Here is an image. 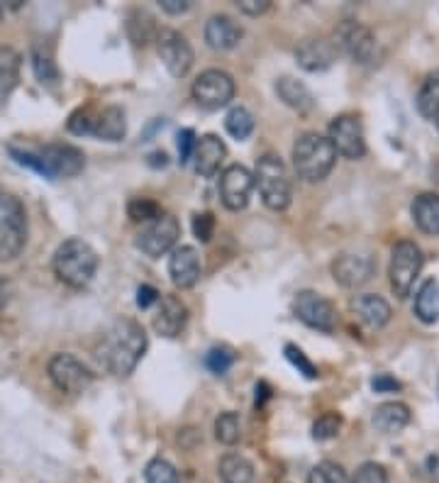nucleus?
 I'll use <instances>...</instances> for the list:
<instances>
[{
    "label": "nucleus",
    "mask_w": 439,
    "mask_h": 483,
    "mask_svg": "<svg viewBox=\"0 0 439 483\" xmlns=\"http://www.w3.org/2000/svg\"><path fill=\"white\" fill-rule=\"evenodd\" d=\"M146 352V335L139 322L129 318H120L105 329L98 345L95 356L105 369L115 376H129L137 369Z\"/></svg>",
    "instance_id": "1"
},
{
    "label": "nucleus",
    "mask_w": 439,
    "mask_h": 483,
    "mask_svg": "<svg viewBox=\"0 0 439 483\" xmlns=\"http://www.w3.org/2000/svg\"><path fill=\"white\" fill-rule=\"evenodd\" d=\"M54 274L69 288H86L98 271V254L83 240H66L54 254Z\"/></svg>",
    "instance_id": "2"
},
{
    "label": "nucleus",
    "mask_w": 439,
    "mask_h": 483,
    "mask_svg": "<svg viewBox=\"0 0 439 483\" xmlns=\"http://www.w3.org/2000/svg\"><path fill=\"white\" fill-rule=\"evenodd\" d=\"M337 152L329 137H322L318 132H305L293 145V166L303 181L318 183L325 181L329 171L335 169Z\"/></svg>",
    "instance_id": "3"
},
{
    "label": "nucleus",
    "mask_w": 439,
    "mask_h": 483,
    "mask_svg": "<svg viewBox=\"0 0 439 483\" xmlns=\"http://www.w3.org/2000/svg\"><path fill=\"white\" fill-rule=\"evenodd\" d=\"M254 183H257L261 200L267 203V207H271V210H285V207L291 206L293 183L291 176H288V169L281 162V156H261L257 164V173H254Z\"/></svg>",
    "instance_id": "4"
},
{
    "label": "nucleus",
    "mask_w": 439,
    "mask_h": 483,
    "mask_svg": "<svg viewBox=\"0 0 439 483\" xmlns=\"http://www.w3.org/2000/svg\"><path fill=\"white\" fill-rule=\"evenodd\" d=\"M25 207L15 196L0 193V261H13L25 250Z\"/></svg>",
    "instance_id": "5"
},
{
    "label": "nucleus",
    "mask_w": 439,
    "mask_h": 483,
    "mask_svg": "<svg viewBox=\"0 0 439 483\" xmlns=\"http://www.w3.org/2000/svg\"><path fill=\"white\" fill-rule=\"evenodd\" d=\"M422 251L415 242H398L391 254V268H388V277H391V288L398 298H408L413 291L415 281L420 277L422 271Z\"/></svg>",
    "instance_id": "6"
},
{
    "label": "nucleus",
    "mask_w": 439,
    "mask_h": 483,
    "mask_svg": "<svg viewBox=\"0 0 439 483\" xmlns=\"http://www.w3.org/2000/svg\"><path fill=\"white\" fill-rule=\"evenodd\" d=\"M332 44H335L337 52L352 57L359 64H369L376 57L373 32L369 27H364L362 22H354V20H345V22L337 25V30L332 32Z\"/></svg>",
    "instance_id": "7"
},
{
    "label": "nucleus",
    "mask_w": 439,
    "mask_h": 483,
    "mask_svg": "<svg viewBox=\"0 0 439 483\" xmlns=\"http://www.w3.org/2000/svg\"><path fill=\"white\" fill-rule=\"evenodd\" d=\"M47 369H49V379L54 381V386L61 393H69V396L83 393L93 381L91 369L74 354H54Z\"/></svg>",
    "instance_id": "8"
},
{
    "label": "nucleus",
    "mask_w": 439,
    "mask_h": 483,
    "mask_svg": "<svg viewBox=\"0 0 439 483\" xmlns=\"http://www.w3.org/2000/svg\"><path fill=\"white\" fill-rule=\"evenodd\" d=\"M193 98L206 110H220L234 98V81L227 71L207 69L193 81Z\"/></svg>",
    "instance_id": "9"
},
{
    "label": "nucleus",
    "mask_w": 439,
    "mask_h": 483,
    "mask_svg": "<svg viewBox=\"0 0 439 483\" xmlns=\"http://www.w3.org/2000/svg\"><path fill=\"white\" fill-rule=\"evenodd\" d=\"M181 237V224L173 215L169 213H162V215L152 220L149 224H145L137 234V247L145 251L146 257H164L166 251L173 250V244Z\"/></svg>",
    "instance_id": "10"
},
{
    "label": "nucleus",
    "mask_w": 439,
    "mask_h": 483,
    "mask_svg": "<svg viewBox=\"0 0 439 483\" xmlns=\"http://www.w3.org/2000/svg\"><path fill=\"white\" fill-rule=\"evenodd\" d=\"M329 142L337 154L345 159H362L366 154V137H364V125L356 115H337L329 125Z\"/></svg>",
    "instance_id": "11"
},
{
    "label": "nucleus",
    "mask_w": 439,
    "mask_h": 483,
    "mask_svg": "<svg viewBox=\"0 0 439 483\" xmlns=\"http://www.w3.org/2000/svg\"><path fill=\"white\" fill-rule=\"evenodd\" d=\"M37 154L42 159L47 179H74L86 166V156L74 145H47L37 149Z\"/></svg>",
    "instance_id": "12"
},
{
    "label": "nucleus",
    "mask_w": 439,
    "mask_h": 483,
    "mask_svg": "<svg viewBox=\"0 0 439 483\" xmlns=\"http://www.w3.org/2000/svg\"><path fill=\"white\" fill-rule=\"evenodd\" d=\"M293 312L303 320L308 328L332 332L337 328V308L335 303L322 298L315 291H301L293 301Z\"/></svg>",
    "instance_id": "13"
},
{
    "label": "nucleus",
    "mask_w": 439,
    "mask_h": 483,
    "mask_svg": "<svg viewBox=\"0 0 439 483\" xmlns=\"http://www.w3.org/2000/svg\"><path fill=\"white\" fill-rule=\"evenodd\" d=\"M156 49H159V59L171 76H186L193 66V49H190L189 40L176 30H159Z\"/></svg>",
    "instance_id": "14"
},
{
    "label": "nucleus",
    "mask_w": 439,
    "mask_h": 483,
    "mask_svg": "<svg viewBox=\"0 0 439 483\" xmlns=\"http://www.w3.org/2000/svg\"><path fill=\"white\" fill-rule=\"evenodd\" d=\"M254 176L247 166L233 164L227 166L220 176V198H223L224 207L230 210H241L247 207L251 198V190H254Z\"/></svg>",
    "instance_id": "15"
},
{
    "label": "nucleus",
    "mask_w": 439,
    "mask_h": 483,
    "mask_svg": "<svg viewBox=\"0 0 439 483\" xmlns=\"http://www.w3.org/2000/svg\"><path fill=\"white\" fill-rule=\"evenodd\" d=\"M373 271H376V261L366 254H342L332 261V277L345 288H359L373 277Z\"/></svg>",
    "instance_id": "16"
},
{
    "label": "nucleus",
    "mask_w": 439,
    "mask_h": 483,
    "mask_svg": "<svg viewBox=\"0 0 439 483\" xmlns=\"http://www.w3.org/2000/svg\"><path fill=\"white\" fill-rule=\"evenodd\" d=\"M186 322H189V308L183 305L181 298H176V295H164L162 298V305H159V311L154 315V329L162 337H179L186 328Z\"/></svg>",
    "instance_id": "17"
},
{
    "label": "nucleus",
    "mask_w": 439,
    "mask_h": 483,
    "mask_svg": "<svg viewBox=\"0 0 439 483\" xmlns=\"http://www.w3.org/2000/svg\"><path fill=\"white\" fill-rule=\"evenodd\" d=\"M169 274H171V281L179 288H193L200 278L198 251L189 247V244L176 247L171 251V259H169Z\"/></svg>",
    "instance_id": "18"
},
{
    "label": "nucleus",
    "mask_w": 439,
    "mask_h": 483,
    "mask_svg": "<svg viewBox=\"0 0 439 483\" xmlns=\"http://www.w3.org/2000/svg\"><path fill=\"white\" fill-rule=\"evenodd\" d=\"M337 49L332 40H322V37H312L301 42V47L295 49V59L305 71H325L329 69L337 59Z\"/></svg>",
    "instance_id": "19"
},
{
    "label": "nucleus",
    "mask_w": 439,
    "mask_h": 483,
    "mask_svg": "<svg viewBox=\"0 0 439 483\" xmlns=\"http://www.w3.org/2000/svg\"><path fill=\"white\" fill-rule=\"evenodd\" d=\"M244 30L234 18L230 15H213L206 25V42L207 47H213L217 52H227L234 49L241 42Z\"/></svg>",
    "instance_id": "20"
},
{
    "label": "nucleus",
    "mask_w": 439,
    "mask_h": 483,
    "mask_svg": "<svg viewBox=\"0 0 439 483\" xmlns=\"http://www.w3.org/2000/svg\"><path fill=\"white\" fill-rule=\"evenodd\" d=\"M349 311L359 322H364L369 329H381L383 325H388L391 320V305H388L381 295L364 294L352 298L349 303Z\"/></svg>",
    "instance_id": "21"
},
{
    "label": "nucleus",
    "mask_w": 439,
    "mask_h": 483,
    "mask_svg": "<svg viewBox=\"0 0 439 483\" xmlns=\"http://www.w3.org/2000/svg\"><path fill=\"white\" fill-rule=\"evenodd\" d=\"M224 154H227V149H224L223 139L215 137V135H206V137H200L198 145H196L193 166H196V171H198L203 179H213V176L220 171V166H223Z\"/></svg>",
    "instance_id": "22"
},
{
    "label": "nucleus",
    "mask_w": 439,
    "mask_h": 483,
    "mask_svg": "<svg viewBox=\"0 0 439 483\" xmlns=\"http://www.w3.org/2000/svg\"><path fill=\"white\" fill-rule=\"evenodd\" d=\"M127 135V122L125 112L118 105H108L103 110H95L93 137L105 139V142H120Z\"/></svg>",
    "instance_id": "23"
},
{
    "label": "nucleus",
    "mask_w": 439,
    "mask_h": 483,
    "mask_svg": "<svg viewBox=\"0 0 439 483\" xmlns=\"http://www.w3.org/2000/svg\"><path fill=\"white\" fill-rule=\"evenodd\" d=\"M276 93H278V98H281L288 108H293V110L298 112H311L312 105H315V98H312L311 88L305 86L303 81H295V78L291 76L278 78Z\"/></svg>",
    "instance_id": "24"
},
{
    "label": "nucleus",
    "mask_w": 439,
    "mask_h": 483,
    "mask_svg": "<svg viewBox=\"0 0 439 483\" xmlns=\"http://www.w3.org/2000/svg\"><path fill=\"white\" fill-rule=\"evenodd\" d=\"M413 220L425 234H439V196L437 193H420L413 200Z\"/></svg>",
    "instance_id": "25"
},
{
    "label": "nucleus",
    "mask_w": 439,
    "mask_h": 483,
    "mask_svg": "<svg viewBox=\"0 0 439 483\" xmlns=\"http://www.w3.org/2000/svg\"><path fill=\"white\" fill-rule=\"evenodd\" d=\"M408 423H410V408L405 403H398V400L381 403L376 408V413H373V425L386 435H396V432L405 430Z\"/></svg>",
    "instance_id": "26"
},
{
    "label": "nucleus",
    "mask_w": 439,
    "mask_h": 483,
    "mask_svg": "<svg viewBox=\"0 0 439 483\" xmlns=\"http://www.w3.org/2000/svg\"><path fill=\"white\" fill-rule=\"evenodd\" d=\"M415 315L427 322V325H435L439 320V284L437 281H425L420 285V291L415 295Z\"/></svg>",
    "instance_id": "27"
},
{
    "label": "nucleus",
    "mask_w": 439,
    "mask_h": 483,
    "mask_svg": "<svg viewBox=\"0 0 439 483\" xmlns=\"http://www.w3.org/2000/svg\"><path fill=\"white\" fill-rule=\"evenodd\" d=\"M220 479L224 483H251L254 481V466L250 459H244L241 454H224L217 464Z\"/></svg>",
    "instance_id": "28"
},
{
    "label": "nucleus",
    "mask_w": 439,
    "mask_h": 483,
    "mask_svg": "<svg viewBox=\"0 0 439 483\" xmlns=\"http://www.w3.org/2000/svg\"><path fill=\"white\" fill-rule=\"evenodd\" d=\"M417 112L425 120H435L439 115V71H432L430 76L422 81L417 93Z\"/></svg>",
    "instance_id": "29"
},
{
    "label": "nucleus",
    "mask_w": 439,
    "mask_h": 483,
    "mask_svg": "<svg viewBox=\"0 0 439 483\" xmlns=\"http://www.w3.org/2000/svg\"><path fill=\"white\" fill-rule=\"evenodd\" d=\"M127 32L129 37H132V42L142 44V47H145L146 42H152V40L156 42V35H159L154 18H152L146 10H132V13H129Z\"/></svg>",
    "instance_id": "30"
},
{
    "label": "nucleus",
    "mask_w": 439,
    "mask_h": 483,
    "mask_svg": "<svg viewBox=\"0 0 439 483\" xmlns=\"http://www.w3.org/2000/svg\"><path fill=\"white\" fill-rule=\"evenodd\" d=\"M224 130L230 132L234 139H240V142H244V139L250 137L251 132H254V115H251L247 108H241V105H237V108H233V110L227 112V120H224Z\"/></svg>",
    "instance_id": "31"
},
{
    "label": "nucleus",
    "mask_w": 439,
    "mask_h": 483,
    "mask_svg": "<svg viewBox=\"0 0 439 483\" xmlns=\"http://www.w3.org/2000/svg\"><path fill=\"white\" fill-rule=\"evenodd\" d=\"M215 440L227 447H233L241 440V425L237 413H230V410L220 413V417L215 420Z\"/></svg>",
    "instance_id": "32"
},
{
    "label": "nucleus",
    "mask_w": 439,
    "mask_h": 483,
    "mask_svg": "<svg viewBox=\"0 0 439 483\" xmlns=\"http://www.w3.org/2000/svg\"><path fill=\"white\" fill-rule=\"evenodd\" d=\"M145 479L146 483H181L176 466L166 459H152L145 469Z\"/></svg>",
    "instance_id": "33"
},
{
    "label": "nucleus",
    "mask_w": 439,
    "mask_h": 483,
    "mask_svg": "<svg viewBox=\"0 0 439 483\" xmlns=\"http://www.w3.org/2000/svg\"><path fill=\"white\" fill-rule=\"evenodd\" d=\"M127 215L132 223L149 224L152 220L162 215V206L149 198H132L127 206Z\"/></svg>",
    "instance_id": "34"
},
{
    "label": "nucleus",
    "mask_w": 439,
    "mask_h": 483,
    "mask_svg": "<svg viewBox=\"0 0 439 483\" xmlns=\"http://www.w3.org/2000/svg\"><path fill=\"white\" fill-rule=\"evenodd\" d=\"M308 483H352L349 476L339 464L335 461H320L308 476Z\"/></svg>",
    "instance_id": "35"
},
{
    "label": "nucleus",
    "mask_w": 439,
    "mask_h": 483,
    "mask_svg": "<svg viewBox=\"0 0 439 483\" xmlns=\"http://www.w3.org/2000/svg\"><path fill=\"white\" fill-rule=\"evenodd\" d=\"M339 427H342V417L337 413L320 415L318 420H315V425H312V440L318 442L335 440L337 435H339Z\"/></svg>",
    "instance_id": "36"
},
{
    "label": "nucleus",
    "mask_w": 439,
    "mask_h": 483,
    "mask_svg": "<svg viewBox=\"0 0 439 483\" xmlns=\"http://www.w3.org/2000/svg\"><path fill=\"white\" fill-rule=\"evenodd\" d=\"M234 364V352L230 347H213L206 356V366L217 376H223L233 369Z\"/></svg>",
    "instance_id": "37"
},
{
    "label": "nucleus",
    "mask_w": 439,
    "mask_h": 483,
    "mask_svg": "<svg viewBox=\"0 0 439 483\" xmlns=\"http://www.w3.org/2000/svg\"><path fill=\"white\" fill-rule=\"evenodd\" d=\"M285 359H288V362H291L293 366H295V369L305 376V379H318L320 376L318 366H315V364H312L311 359H308V356H305V354H303L295 345H285Z\"/></svg>",
    "instance_id": "38"
},
{
    "label": "nucleus",
    "mask_w": 439,
    "mask_h": 483,
    "mask_svg": "<svg viewBox=\"0 0 439 483\" xmlns=\"http://www.w3.org/2000/svg\"><path fill=\"white\" fill-rule=\"evenodd\" d=\"M352 483H391L388 481L386 466L376 464V461H366L356 469Z\"/></svg>",
    "instance_id": "39"
},
{
    "label": "nucleus",
    "mask_w": 439,
    "mask_h": 483,
    "mask_svg": "<svg viewBox=\"0 0 439 483\" xmlns=\"http://www.w3.org/2000/svg\"><path fill=\"white\" fill-rule=\"evenodd\" d=\"M95 110L93 108H81L69 118V132L74 135H93Z\"/></svg>",
    "instance_id": "40"
},
{
    "label": "nucleus",
    "mask_w": 439,
    "mask_h": 483,
    "mask_svg": "<svg viewBox=\"0 0 439 483\" xmlns=\"http://www.w3.org/2000/svg\"><path fill=\"white\" fill-rule=\"evenodd\" d=\"M32 66H35L37 78H40L42 83H54V81L59 78L57 64H54L52 57H47V54L35 52V57H32Z\"/></svg>",
    "instance_id": "41"
},
{
    "label": "nucleus",
    "mask_w": 439,
    "mask_h": 483,
    "mask_svg": "<svg viewBox=\"0 0 439 483\" xmlns=\"http://www.w3.org/2000/svg\"><path fill=\"white\" fill-rule=\"evenodd\" d=\"M15 81H18V57L13 54L10 61L0 59V91L8 93L10 88L15 86Z\"/></svg>",
    "instance_id": "42"
},
{
    "label": "nucleus",
    "mask_w": 439,
    "mask_h": 483,
    "mask_svg": "<svg viewBox=\"0 0 439 483\" xmlns=\"http://www.w3.org/2000/svg\"><path fill=\"white\" fill-rule=\"evenodd\" d=\"M213 233H215V217L210 215V213H198V215L193 217V234L200 242H210Z\"/></svg>",
    "instance_id": "43"
},
{
    "label": "nucleus",
    "mask_w": 439,
    "mask_h": 483,
    "mask_svg": "<svg viewBox=\"0 0 439 483\" xmlns=\"http://www.w3.org/2000/svg\"><path fill=\"white\" fill-rule=\"evenodd\" d=\"M176 145H179V162L186 164L193 159V152H196V145H198V139H196V132L193 130H181L179 132V137H176Z\"/></svg>",
    "instance_id": "44"
},
{
    "label": "nucleus",
    "mask_w": 439,
    "mask_h": 483,
    "mask_svg": "<svg viewBox=\"0 0 439 483\" xmlns=\"http://www.w3.org/2000/svg\"><path fill=\"white\" fill-rule=\"evenodd\" d=\"M268 0H240L237 3V8L244 13V15H251V18H257V15H264L268 10Z\"/></svg>",
    "instance_id": "45"
},
{
    "label": "nucleus",
    "mask_w": 439,
    "mask_h": 483,
    "mask_svg": "<svg viewBox=\"0 0 439 483\" xmlns=\"http://www.w3.org/2000/svg\"><path fill=\"white\" fill-rule=\"evenodd\" d=\"M371 386L376 393H393V391H400V381H396L388 373H379L376 379L371 381Z\"/></svg>",
    "instance_id": "46"
},
{
    "label": "nucleus",
    "mask_w": 439,
    "mask_h": 483,
    "mask_svg": "<svg viewBox=\"0 0 439 483\" xmlns=\"http://www.w3.org/2000/svg\"><path fill=\"white\" fill-rule=\"evenodd\" d=\"M159 301V291H156L154 285H139L137 288V305L142 308V311H146L149 305H154V303Z\"/></svg>",
    "instance_id": "47"
},
{
    "label": "nucleus",
    "mask_w": 439,
    "mask_h": 483,
    "mask_svg": "<svg viewBox=\"0 0 439 483\" xmlns=\"http://www.w3.org/2000/svg\"><path fill=\"white\" fill-rule=\"evenodd\" d=\"M190 8L189 0H162V10L169 13V15H181Z\"/></svg>",
    "instance_id": "48"
},
{
    "label": "nucleus",
    "mask_w": 439,
    "mask_h": 483,
    "mask_svg": "<svg viewBox=\"0 0 439 483\" xmlns=\"http://www.w3.org/2000/svg\"><path fill=\"white\" fill-rule=\"evenodd\" d=\"M149 164H152V166H166V164H169V156H166L164 152H152V154H149Z\"/></svg>",
    "instance_id": "49"
},
{
    "label": "nucleus",
    "mask_w": 439,
    "mask_h": 483,
    "mask_svg": "<svg viewBox=\"0 0 439 483\" xmlns=\"http://www.w3.org/2000/svg\"><path fill=\"white\" fill-rule=\"evenodd\" d=\"M267 398H268V386L261 381V383L257 386V406H264V400H267Z\"/></svg>",
    "instance_id": "50"
},
{
    "label": "nucleus",
    "mask_w": 439,
    "mask_h": 483,
    "mask_svg": "<svg viewBox=\"0 0 439 483\" xmlns=\"http://www.w3.org/2000/svg\"><path fill=\"white\" fill-rule=\"evenodd\" d=\"M3 13H5V8H3V5H0V20H3Z\"/></svg>",
    "instance_id": "51"
},
{
    "label": "nucleus",
    "mask_w": 439,
    "mask_h": 483,
    "mask_svg": "<svg viewBox=\"0 0 439 483\" xmlns=\"http://www.w3.org/2000/svg\"><path fill=\"white\" fill-rule=\"evenodd\" d=\"M435 122H437V130H439V115H437V118H435Z\"/></svg>",
    "instance_id": "52"
}]
</instances>
